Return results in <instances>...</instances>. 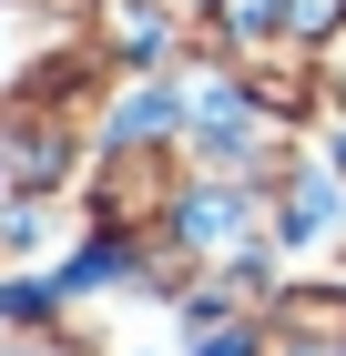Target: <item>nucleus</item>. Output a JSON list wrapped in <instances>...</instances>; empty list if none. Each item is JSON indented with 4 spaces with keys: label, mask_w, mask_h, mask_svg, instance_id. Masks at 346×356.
<instances>
[{
    "label": "nucleus",
    "mask_w": 346,
    "mask_h": 356,
    "mask_svg": "<svg viewBox=\"0 0 346 356\" xmlns=\"http://www.w3.org/2000/svg\"><path fill=\"white\" fill-rule=\"evenodd\" d=\"M184 234H194L204 254H235L244 234H255V214H244L235 193H194V204H184Z\"/></svg>",
    "instance_id": "f257e3e1"
},
{
    "label": "nucleus",
    "mask_w": 346,
    "mask_h": 356,
    "mask_svg": "<svg viewBox=\"0 0 346 356\" xmlns=\"http://www.w3.org/2000/svg\"><path fill=\"white\" fill-rule=\"evenodd\" d=\"M285 356H346V305H285V336H275Z\"/></svg>",
    "instance_id": "f03ea898"
},
{
    "label": "nucleus",
    "mask_w": 346,
    "mask_h": 356,
    "mask_svg": "<svg viewBox=\"0 0 346 356\" xmlns=\"http://www.w3.org/2000/svg\"><path fill=\"white\" fill-rule=\"evenodd\" d=\"M275 21V0H224V31H265Z\"/></svg>",
    "instance_id": "7ed1b4c3"
}]
</instances>
